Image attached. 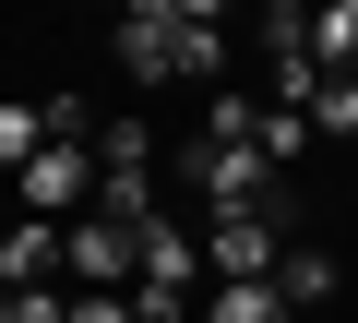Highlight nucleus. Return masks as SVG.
I'll return each mask as SVG.
<instances>
[{"label": "nucleus", "mask_w": 358, "mask_h": 323, "mask_svg": "<svg viewBox=\"0 0 358 323\" xmlns=\"http://www.w3.org/2000/svg\"><path fill=\"white\" fill-rule=\"evenodd\" d=\"M120 72L155 96V84H215L227 72V25L203 13V0H131V13H120Z\"/></svg>", "instance_id": "nucleus-1"}, {"label": "nucleus", "mask_w": 358, "mask_h": 323, "mask_svg": "<svg viewBox=\"0 0 358 323\" xmlns=\"http://www.w3.org/2000/svg\"><path fill=\"white\" fill-rule=\"evenodd\" d=\"M251 132H263V120H251ZM251 132H192V144H179V180H192L203 216H287V180L263 168Z\"/></svg>", "instance_id": "nucleus-2"}, {"label": "nucleus", "mask_w": 358, "mask_h": 323, "mask_svg": "<svg viewBox=\"0 0 358 323\" xmlns=\"http://www.w3.org/2000/svg\"><path fill=\"white\" fill-rule=\"evenodd\" d=\"M287 240H299V216H203V263H215V287H275Z\"/></svg>", "instance_id": "nucleus-3"}, {"label": "nucleus", "mask_w": 358, "mask_h": 323, "mask_svg": "<svg viewBox=\"0 0 358 323\" xmlns=\"http://www.w3.org/2000/svg\"><path fill=\"white\" fill-rule=\"evenodd\" d=\"M60 287H143V228L96 204V216L72 228V263H60Z\"/></svg>", "instance_id": "nucleus-4"}, {"label": "nucleus", "mask_w": 358, "mask_h": 323, "mask_svg": "<svg viewBox=\"0 0 358 323\" xmlns=\"http://www.w3.org/2000/svg\"><path fill=\"white\" fill-rule=\"evenodd\" d=\"M143 287L203 299V287H215V263H203V228H167V216H143Z\"/></svg>", "instance_id": "nucleus-5"}, {"label": "nucleus", "mask_w": 358, "mask_h": 323, "mask_svg": "<svg viewBox=\"0 0 358 323\" xmlns=\"http://www.w3.org/2000/svg\"><path fill=\"white\" fill-rule=\"evenodd\" d=\"M275 287H287V311H322V299L346 287V263H334L322 240H287V263H275Z\"/></svg>", "instance_id": "nucleus-6"}, {"label": "nucleus", "mask_w": 358, "mask_h": 323, "mask_svg": "<svg viewBox=\"0 0 358 323\" xmlns=\"http://www.w3.org/2000/svg\"><path fill=\"white\" fill-rule=\"evenodd\" d=\"M310 60L322 72H358V0H322V13H310Z\"/></svg>", "instance_id": "nucleus-7"}, {"label": "nucleus", "mask_w": 358, "mask_h": 323, "mask_svg": "<svg viewBox=\"0 0 358 323\" xmlns=\"http://www.w3.org/2000/svg\"><path fill=\"white\" fill-rule=\"evenodd\" d=\"M203 323H299L287 287H203Z\"/></svg>", "instance_id": "nucleus-8"}, {"label": "nucleus", "mask_w": 358, "mask_h": 323, "mask_svg": "<svg viewBox=\"0 0 358 323\" xmlns=\"http://www.w3.org/2000/svg\"><path fill=\"white\" fill-rule=\"evenodd\" d=\"M251 144H263V168H275V180H287V168H299V156H310V144H322V132H310V120H299V108H263V132H251Z\"/></svg>", "instance_id": "nucleus-9"}, {"label": "nucleus", "mask_w": 358, "mask_h": 323, "mask_svg": "<svg viewBox=\"0 0 358 323\" xmlns=\"http://www.w3.org/2000/svg\"><path fill=\"white\" fill-rule=\"evenodd\" d=\"M310 132H358V72H322V96H310Z\"/></svg>", "instance_id": "nucleus-10"}, {"label": "nucleus", "mask_w": 358, "mask_h": 323, "mask_svg": "<svg viewBox=\"0 0 358 323\" xmlns=\"http://www.w3.org/2000/svg\"><path fill=\"white\" fill-rule=\"evenodd\" d=\"M251 36L287 60V48H310V13H299V0H275V13H251Z\"/></svg>", "instance_id": "nucleus-11"}, {"label": "nucleus", "mask_w": 358, "mask_h": 323, "mask_svg": "<svg viewBox=\"0 0 358 323\" xmlns=\"http://www.w3.org/2000/svg\"><path fill=\"white\" fill-rule=\"evenodd\" d=\"M72 323H131V287H72Z\"/></svg>", "instance_id": "nucleus-12"}, {"label": "nucleus", "mask_w": 358, "mask_h": 323, "mask_svg": "<svg viewBox=\"0 0 358 323\" xmlns=\"http://www.w3.org/2000/svg\"><path fill=\"white\" fill-rule=\"evenodd\" d=\"M0 323H24V299H13V287H0Z\"/></svg>", "instance_id": "nucleus-13"}, {"label": "nucleus", "mask_w": 358, "mask_h": 323, "mask_svg": "<svg viewBox=\"0 0 358 323\" xmlns=\"http://www.w3.org/2000/svg\"><path fill=\"white\" fill-rule=\"evenodd\" d=\"M346 204H358V180H346Z\"/></svg>", "instance_id": "nucleus-14"}]
</instances>
